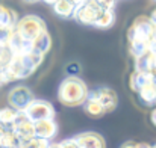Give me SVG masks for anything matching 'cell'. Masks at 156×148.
I'll return each mask as SVG.
<instances>
[{
  "label": "cell",
  "mask_w": 156,
  "mask_h": 148,
  "mask_svg": "<svg viewBox=\"0 0 156 148\" xmlns=\"http://www.w3.org/2000/svg\"><path fill=\"white\" fill-rule=\"evenodd\" d=\"M14 30L24 41L34 43L41 33L47 32V26H46L44 20L37 15H24L17 21Z\"/></svg>",
  "instance_id": "3957f363"
},
{
  "label": "cell",
  "mask_w": 156,
  "mask_h": 148,
  "mask_svg": "<svg viewBox=\"0 0 156 148\" xmlns=\"http://www.w3.org/2000/svg\"><path fill=\"white\" fill-rule=\"evenodd\" d=\"M88 97H93V98L99 100L100 104L103 106L106 113L115 110V107H117V104H118V97H117L115 91L111 89V88H105V86L97 88V89H94V91H90V92H88Z\"/></svg>",
  "instance_id": "9c48e42d"
},
{
  "label": "cell",
  "mask_w": 156,
  "mask_h": 148,
  "mask_svg": "<svg viewBox=\"0 0 156 148\" xmlns=\"http://www.w3.org/2000/svg\"><path fill=\"white\" fill-rule=\"evenodd\" d=\"M120 148H136V142H133V141H127V142H124Z\"/></svg>",
  "instance_id": "f1b7e54d"
},
{
  "label": "cell",
  "mask_w": 156,
  "mask_h": 148,
  "mask_svg": "<svg viewBox=\"0 0 156 148\" xmlns=\"http://www.w3.org/2000/svg\"><path fill=\"white\" fill-rule=\"evenodd\" d=\"M21 144L23 142L18 139V136L11 129H5V132L0 138V148H20Z\"/></svg>",
  "instance_id": "e0dca14e"
},
{
  "label": "cell",
  "mask_w": 156,
  "mask_h": 148,
  "mask_svg": "<svg viewBox=\"0 0 156 148\" xmlns=\"http://www.w3.org/2000/svg\"><path fill=\"white\" fill-rule=\"evenodd\" d=\"M50 47H52V38H50V35L47 32L41 33L32 43V51H35L38 54H43V56H46V53L50 50Z\"/></svg>",
  "instance_id": "9a60e30c"
},
{
  "label": "cell",
  "mask_w": 156,
  "mask_h": 148,
  "mask_svg": "<svg viewBox=\"0 0 156 148\" xmlns=\"http://www.w3.org/2000/svg\"><path fill=\"white\" fill-rule=\"evenodd\" d=\"M156 67L155 56H152L149 51L144 53L143 56L135 57V71H143V73H153Z\"/></svg>",
  "instance_id": "4fadbf2b"
},
{
  "label": "cell",
  "mask_w": 156,
  "mask_h": 148,
  "mask_svg": "<svg viewBox=\"0 0 156 148\" xmlns=\"http://www.w3.org/2000/svg\"><path fill=\"white\" fill-rule=\"evenodd\" d=\"M18 113H20V112L15 110V109H12L11 106L2 107V109H0V124H2L3 127L9 129V127L14 124V121L17 119Z\"/></svg>",
  "instance_id": "ffe728a7"
},
{
  "label": "cell",
  "mask_w": 156,
  "mask_h": 148,
  "mask_svg": "<svg viewBox=\"0 0 156 148\" xmlns=\"http://www.w3.org/2000/svg\"><path fill=\"white\" fill-rule=\"evenodd\" d=\"M136 94L140 95V100H141L146 106H155L156 104V86L153 83L144 86V88L140 89Z\"/></svg>",
  "instance_id": "d6986e66"
},
{
  "label": "cell",
  "mask_w": 156,
  "mask_h": 148,
  "mask_svg": "<svg viewBox=\"0 0 156 148\" xmlns=\"http://www.w3.org/2000/svg\"><path fill=\"white\" fill-rule=\"evenodd\" d=\"M79 148H106L103 136L96 132H83L77 136H74Z\"/></svg>",
  "instance_id": "30bf717a"
},
{
  "label": "cell",
  "mask_w": 156,
  "mask_h": 148,
  "mask_svg": "<svg viewBox=\"0 0 156 148\" xmlns=\"http://www.w3.org/2000/svg\"><path fill=\"white\" fill-rule=\"evenodd\" d=\"M150 119H152V122L156 126V107L152 110V115H150Z\"/></svg>",
  "instance_id": "4dcf8cb0"
},
{
  "label": "cell",
  "mask_w": 156,
  "mask_h": 148,
  "mask_svg": "<svg viewBox=\"0 0 156 148\" xmlns=\"http://www.w3.org/2000/svg\"><path fill=\"white\" fill-rule=\"evenodd\" d=\"M34 127H35V138L52 141L58 135V124L55 122V118L37 121V122H34Z\"/></svg>",
  "instance_id": "8fae6325"
},
{
  "label": "cell",
  "mask_w": 156,
  "mask_h": 148,
  "mask_svg": "<svg viewBox=\"0 0 156 148\" xmlns=\"http://www.w3.org/2000/svg\"><path fill=\"white\" fill-rule=\"evenodd\" d=\"M153 83V74L152 73H143V71H133L129 79V86L132 91L138 92L144 86Z\"/></svg>",
  "instance_id": "7c38bea8"
},
{
  "label": "cell",
  "mask_w": 156,
  "mask_h": 148,
  "mask_svg": "<svg viewBox=\"0 0 156 148\" xmlns=\"http://www.w3.org/2000/svg\"><path fill=\"white\" fill-rule=\"evenodd\" d=\"M43 2H46V3H47V5H55V3H56V2H58V0H43Z\"/></svg>",
  "instance_id": "d6a6232c"
},
{
  "label": "cell",
  "mask_w": 156,
  "mask_h": 148,
  "mask_svg": "<svg viewBox=\"0 0 156 148\" xmlns=\"http://www.w3.org/2000/svg\"><path fill=\"white\" fill-rule=\"evenodd\" d=\"M34 100V94L27 86L18 85L14 86L9 92H8V103L12 109L18 110V112H24L26 107L32 103Z\"/></svg>",
  "instance_id": "52a82bcc"
},
{
  "label": "cell",
  "mask_w": 156,
  "mask_h": 148,
  "mask_svg": "<svg viewBox=\"0 0 156 148\" xmlns=\"http://www.w3.org/2000/svg\"><path fill=\"white\" fill-rule=\"evenodd\" d=\"M5 129H6V127H3V126L0 124V138H2V135H3V132H5Z\"/></svg>",
  "instance_id": "836d02e7"
},
{
  "label": "cell",
  "mask_w": 156,
  "mask_h": 148,
  "mask_svg": "<svg viewBox=\"0 0 156 148\" xmlns=\"http://www.w3.org/2000/svg\"><path fill=\"white\" fill-rule=\"evenodd\" d=\"M114 23H115V14H114V11H102V14L96 20L94 26L99 27V29H109Z\"/></svg>",
  "instance_id": "44dd1931"
},
{
  "label": "cell",
  "mask_w": 156,
  "mask_h": 148,
  "mask_svg": "<svg viewBox=\"0 0 156 148\" xmlns=\"http://www.w3.org/2000/svg\"><path fill=\"white\" fill-rule=\"evenodd\" d=\"M76 6L77 5L73 0H58L53 5V11H55L56 15H59L62 18H70V17H73Z\"/></svg>",
  "instance_id": "5bb4252c"
},
{
  "label": "cell",
  "mask_w": 156,
  "mask_h": 148,
  "mask_svg": "<svg viewBox=\"0 0 156 148\" xmlns=\"http://www.w3.org/2000/svg\"><path fill=\"white\" fill-rule=\"evenodd\" d=\"M102 14V8L99 6L97 0H85L76 6V11L73 14V18L82 24L94 26L96 20Z\"/></svg>",
  "instance_id": "5b68a950"
},
{
  "label": "cell",
  "mask_w": 156,
  "mask_h": 148,
  "mask_svg": "<svg viewBox=\"0 0 156 148\" xmlns=\"http://www.w3.org/2000/svg\"><path fill=\"white\" fill-rule=\"evenodd\" d=\"M32 122L37 121H43V119H52L55 118V107L52 103L46 101V100H32V103L26 107V110L23 112Z\"/></svg>",
  "instance_id": "8992f818"
},
{
  "label": "cell",
  "mask_w": 156,
  "mask_h": 148,
  "mask_svg": "<svg viewBox=\"0 0 156 148\" xmlns=\"http://www.w3.org/2000/svg\"><path fill=\"white\" fill-rule=\"evenodd\" d=\"M153 40H156V26H155V35H153Z\"/></svg>",
  "instance_id": "d590c367"
},
{
  "label": "cell",
  "mask_w": 156,
  "mask_h": 148,
  "mask_svg": "<svg viewBox=\"0 0 156 148\" xmlns=\"http://www.w3.org/2000/svg\"><path fill=\"white\" fill-rule=\"evenodd\" d=\"M90 89L79 77H65L58 88V100L68 107L82 106L88 98Z\"/></svg>",
  "instance_id": "7a4b0ae2"
},
{
  "label": "cell",
  "mask_w": 156,
  "mask_h": 148,
  "mask_svg": "<svg viewBox=\"0 0 156 148\" xmlns=\"http://www.w3.org/2000/svg\"><path fill=\"white\" fill-rule=\"evenodd\" d=\"M82 106H83L85 112H87L90 116H93V118H100V116H103L105 113H106L105 109H103V106L100 104V101L96 100V98H93V97H88Z\"/></svg>",
  "instance_id": "2e32d148"
},
{
  "label": "cell",
  "mask_w": 156,
  "mask_h": 148,
  "mask_svg": "<svg viewBox=\"0 0 156 148\" xmlns=\"http://www.w3.org/2000/svg\"><path fill=\"white\" fill-rule=\"evenodd\" d=\"M43 60H44V56L38 54L35 51L23 53V54H14L11 64L5 70L8 77H9V82L27 79L29 76H32L37 71V68L43 64Z\"/></svg>",
  "instance_id": "6da1fadb"
},
{
  "label": "cell",
  "mask_w": 156,
  "mask_h": 148,
  "mask_svg": "<svg viewBox=\"0 0 156 148\" xmlns=\"http://www.w3.org/2000/svg\"><path fill=\"white\" fill-rule=\"evenodd\" d=\"M47 148H61V145H59V142L56 144V142H50V145Z\"/></svg>",
  "instance_id": "1f68e13d"
},
{
  "label": "cell",
  "mask_w": 156,
  "mask_h": 148,
  "mask_svg": "<svg viewBox=\"0 0 156 148\" xmlns=\"http://www.w3.org/2000/svg\"><path fill=\"white\" fill-rule=\"evenodd\" d=\"M9 129L18 136V139H20L21 142H27V141H30V139L35 138V127H34V122H32L23 112L18 113L17 119L14 121V124H12Z\"/></svg>",
  "instance_id": "ba28073f"
},
{
  "label": "cell",
  "mask_w": 156,
  "mask_h": 148,
  "mask_svg": "<svg viewBox=\"0 0 156 148\" xmlns=\"http://www.w3.org/2000/svg\"><path fill=\"white\" fill-rule=\"evenodd\" d=\"M115 2L117 0H97V3L102 8V11H114Z\"/></svg>",
  "instance_id": "d4e9b609"
},
{
  "label": "cell",
  "mask_w": 156,
  "mask_h": 148,
  "mask_svg": "<svg viewBox=\"0 0 156 148\" xmlns=\"http://www.w3.org/2000/svg\"><path fill=\"white\" fill-rule=\"evenodd\" d=\"M14 57V51L9 44H0V70H6Z\"/></svg>",
  "instance_id": "7402d4cb"
},
{
  "label": "cell",
  "mask_w": 156,
  "mask_h": 148,
  "mask_svg": "<svg viewBox=\"0 0 156 148\" xmlns=\"http://www.w3.org/2000/svg\"><path fill=\"white\" fill-rule=\"evenodd\" d=\"M14 35V27H3L0 26V44H8Z\"/></svg>",
  "instance_id": "603a6c76"
},
{
  "label": "cell",
  "mask_w": 156,
  "mask_h": 148,
  "mask_svg": "<svg viewBox=\"0 0 156 148\" xmlns=\"http://www.w3.org/2000/svg\"><path fill=\"white\" fill-rule=\"evenodd\" d=\"M24 2H29V3H35V2H38V0H24Z\"/></svg>",
  "instance_id": "e575fe53"
},
{
  "label": "cell",
  "mask_w": 156,
  "mask_h": 148,
  "mask_svg": "<svg viewBox=\"0 0 156 148\" xmlns=\"http://www.w3.org/2000/svg\"><path fill=\"white\" fill-rule=\"evenodd\" d=\"M136 148H153V147L149 145L147 142H141V144H136Z\"/></svg>",
  "instance_id": "f546056e"
},
{
  "label": "cell",
  "mask_w": 156,
  "mask_h": 148,
  "mask_svg": "<svg viewBox=\"0 0 156 148\" xmlns=\"http://www.w3.org/2000/svg\"><path fill=\"white\" fill-rule=\"evenodd\" d=\"M17 21H18L17 14L12 9L0 5V26H3V27H15Z\"/></svg>",
  "instance_id": "ac0fdd59"
},
{
  "label": "cell",
  "mask_w": 156,
  "mask_h": 148,
  "mask_svg": "<svg viewBox=\"0 0 156 148\" xmlns=\"http://www.w3.org/2000/svg\"><path fill=\"white\" fill-rule=\"evenodd\" d=\"M153 35H155V24L152 23L150 17H138L130 29L127 30V38L129 43H143V44H149L153 41Z\"/></svg>",
  "instance_id": "277c9868"
},
{
  "label": "cell",
  "mask_w": 156,
  "mask_h": 148,
  "mask_svg": "<svg viewBox=\"0 0 156 148\" xmlns=\"http://www.w3.org/2000/svg\"><path fill=\"white\" fill-rule=\"evenodd\" d=\"M79 71H80V67H79L77 62H71V64L67 65V74H68L70 77H77Z\"/></svg>",
  "instance_id": "cb8c5ba5"
},
{
  "label": "cell",
  "mask_w": 156,
  "mask_h": 148,
  "mask_svg": "<svg viewBox=\"0 0 156 148\" xmlns=\"http://www.w3.org/2000/svg\"><path fill=\"white\" fill-rule=\"evenodd\" d=\"M59 145H61V148H79V145H77V142H76L74 138H71V139H65V141H61Z\"/></svg>",
  "instance_id": "484cf974"
},
{
  "label": "cell",
  "mask_w": 156,
  "mask_h": 148,
  "mask_svg": "<svg viewBox=\"0 0 156 148\" xmlns=\"http://www.w3.org/2000/svg\"><path fill=\"white\" fill-rule=\"evenodd\" d=\"M153 148H156V145H153Z\"/></svg>",
  "instance_id": "8d00e7d4"
},
{
  "label": "cell",
  "mask_w": 156,
  "mask_h": 148,
  "mask_svg": "<svg viewBox=\"0 0 156 148\" xmlns=\"http://www.w3.org/2000/svg\"><path fill=\"white\" fill-rule=\"evenodd\" d=\"M149 53H150L152 56H155V59H156V40H153V41L150 43V46H149Z\"/></svg>",
  "instance_id": "83f0119b"
},
{
  "label": "cell",
  "mask_w": 156,
  "mask_h": 148,
  "mask_svg": "<svg viewBox=\"0 0 156 148\" xmlns=\"http://www.w3.org/2000/svg\"><path fill=\"white\" fill-rule=\"evenodd\" d=\"M6 83H9V77H8L5 70H0V86H3Z\"/></svg>",
  "instance_id": "4316f807"
}]
</instances>
